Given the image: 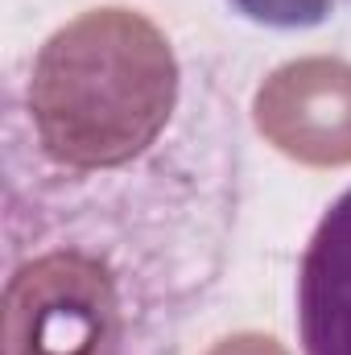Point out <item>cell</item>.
I'll use <instances>...</instances> for the list:
<instances>
[{
    "label": "cell",
    "instance_id": "cell-4",
    "mask_svg": "<svg viewBox=\"0 0 351 355\" xmlns=\"http://www.w3.org/2000/svg\"><path fill=\"white\" fill-rule=\"evenodd\" d=\"M228 8L261 29L302 33V29H318L351 12V0H228Z\"/></svg>",
    "mask_w": 351,
    "mask_h": 355
},
{
    "label": "cell",
    "instance_id": "cell-1",
    "mask_svg": "<svg viewBox=\"0 0 351 355\" xmlns=\"http://www.w3.org/2000/svg\"><path fill=\"white\" fill-rule=\"evenodd\" d=\"M236 87L99 4L4 75L0 355H182L244 215Z\"/></svg>",
    "mask_w": 351,
    "mask_h": 355
},
{
    "label": "cell",
    "instance_id": "cell-2",
    "mask_svg": "<svg viewBox=\"0 0 351 355\" xmlns=\"http://www.w3.org/2000/svg\"><path fill=\"white\" fill-rule=\"evenodd\" d=\"M252 120L289 162L314 170L351 166V62L310 54L277 67L257 87Z\"/></svg>",
    "mask_w": 351,
    "mask_h": 355
},
{
    "label": "cell",
    "instance_id": "cell-3",
    "mask_svg": "<svg viewBox=\"0 0 351 355\" xmlns=\"http://www.w3.org/2000/svg\"><path fill=\"white\" fill-rule=\"evenodd\" d=\"M293 297L302 355H351V186L310 232Z\"/></svg>",
    "mask_w": 351,
    "mask_h": 355
},
{
    "label": "cell",
    "instance_id": "cell-5",
    "mask_svg": "<svg viewBox=\"0 0 351 355\" xmlns=\"http://www.w3.org/2000/svg\"><path fill=\"white\" fill-rule=\"evenodd\" d=\"M207 355H289L273 335H261V331H240V335H228L219 343H211Z\"/></svg>",
    "mask_w": 351,
    "mask_h": 355
}]
</instances>
